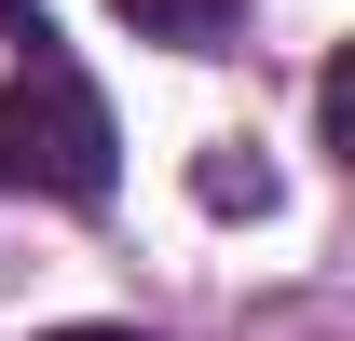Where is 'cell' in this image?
Returning a JSON list of instances; mask_svg holds the SVG:
<instances>
[{"mask_svg": "<svg viewBox=\"0 0 355 341\" xmlns=\"http://www.w3.org/2000/svg\"><path fill=\"white\" fill-rule=\"evenodd\" d=\"M0 191H28V205H110V191H123L110 96L55 55L42 14L14 28V69H0Z\"/></svg>", "mask_w": 355, "mask_h": 341, "instance_id": "cell-1", "label": "cell"}, {"mask_svg": "<svg viewBox=\"0 0 355 341\" xmlns=\"http://www.w3.org/2000/svg\"><path fill=\"white\" fill-rule=\"evenodd\" d=\"M110 14H123L137 42H164V55H232L260 0H110Z\"/></svg>", "mask_w": 355, "mask_h": 341, "instance_id": "cell-2", "label": "cell"}, {"mask_svg": "<svg viewBox=\"0 0 355 341\" xmlns=\"http://www.w3.org/2000/svg\"><path fill=\"white\" fill-rule=\"evenodd\" d=\"M191 205H205V218H273V164L246 150V137H219V150L191 164Z\"/></svg>", "mask_w": 355, "mask_h": 341, "instance_id": "cell-3", "label": "cell"}, {"mask_svg": "<svg viewBox=\"0 0 355 341\" xmlns=\"http://www.w3.org/2000/svg\"><path fill=\"white\" fill-rule=\"evenodd\" d=\"M42 341H150V328H42Z\"/></svg>", "mask_w": 355, "mask_h": 341, "instance_id": "cell-4", "label": "cell"}]
</instances>
